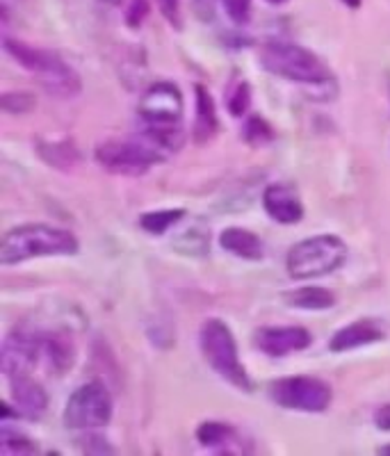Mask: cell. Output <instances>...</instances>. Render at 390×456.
I'll use <instances>...</instances> for the list:
<instances>
[{
    "label": "cell",
    "instance_id": "19",
    "mask_svg": "<svg viewBox=\"0 0 390 456\" xmlns=\"http://www.w3.org/2000/svg\"><path fill=\"white\" fill-rule=\"evenodd\" d=\"M286 299L290 301L295 308H302V311H327L336 304V295L327 288H318V285H308V288H299V290H292L290 295H286Z\"/></svg>",
    "mask_w": 390,
    "mask_h": 456
},
{
    "label": "cell",
    "instance_id": "28",
    "mask_svg": "<svg viewBox=\"0 0 390 456\" xmlns=\"http://www.w3.org/2000/svg\"><path fill=\"white\" fill-rule=\"evenodd\" d=\"M146 14H149V5H146V0H130L128 19H126V23L133 28H137L142 21H144Z\"/></svg>",
    "mask_w": 390,
    "mask_h": 456
},
{
    "label": "cell",
    "instance_id": "1",
    "mask_svg": "<svg viewBox=\"0 0 390 456\" xmlns=\"http://www.w3.org/2000/svg\"><path fill=\"white\" fill-rule=\"evenodd\" d=\"M260 64L272 76H279L283 80L302 85L308 92H324L327 99L336 96V78L331 69L320 60L313 51L297 44L272 42L260 53Z\"/></svg>",
    "mask_w": 390,
    "mask_h": 456
},
{
    "label": "cell",
    "instance_id": "23",
    "mask_svg": "<svg viewBox=\"0 0 390 456\" xmlns=\"http://www.w3.org/2000/svg\"><path fill=\"white\" fill-rule=\"evenodd\" d=\"M0 452L3 454H35L37 445L26 434L3 425V429H0Z\"/></svg>",
    "mask_w": 390,
    "mask_h": 456
},
{
    "label": "cell",
    "instance_id": "9",
    "mask_svg": "<svg viewBox=\"0 0 390 456\" xmlns=\"http://www.w3.org/2000/svg\"><path fill=\"white\" fill-rule=\"evenodd\" d=\"M140 119L146 128H183V94L169 80L153 83L142 94Z\"/></svg>",
    "mask_w": 390,
    "mask_h": 456
},
{
    "label": "cell",
    "instance_id": "31",
    "mask_svg": "<svg viewBox=\"0 0 390 456\" xmlns=\"http://www.w3.org/2000/svg\"><path fill=\"white\" fill-rule=\"evenodd\" d=\"M340 3H343V5H347V7H352V10H359L363 0H340Z\"/></svg>",
    "mask_w": 390,
    "mask_h": 456
},
{
    "label": "cell",
    "instance_id": "5",
    "mask_svg": "<svg viewBox=\"0 0 390 456\" xmlns=\"http://www.w3.org/2000/svg\"><path fill=\"white\" fill-rule=\"evenodd\" d=\"M199 347L213 372H217L235 388L251 390V379L240 358L238 342L224 320L210 317L203 322L201 331H199Z\"/></svg>",
    "mask_w": 390,
    "mask_h": 456
},
{
    "label": "cell",
    "instance_id": "10",
    "mask_svg": "<svg viewBox=\"0 0 390 456\" xmlns=\"http://www.w3.org/2000/svg\"><path fill=\"white\" fill-rule=\"evenodd\" d=\"M37 365H42V338L39 331L14 329L3 340L0 347V368L7 379L16 374H30Z\"/></svg>",
    "mask_w": 390,
    "mask_h": 456
},
{
    "label": "cell",
    "instance_id": "18",
    "mask_svg": "<svg viewBox=\"0 0 390 456\" xmlns=\"http://www.w3.org/2000/svg\"><path fill=\"white\" fill-rule=\"evenodd\" d=\"M197 441L208 450H219L229 454L231 445L238 443V431L226 422H203L197 429Z\"/></svg>",
    "mask_w": 390,
    "mask_h": 456
},
{
    "label": "cell",
    "instance_id": "17",
    "mask_svg": "<svg viewBox=\"0 0 390 456\" xmlns=\"http://www.w3.org/2000/svg\"><path fill=\"white\" fill-rule=\"evenodd\" d=\"M37 153L48 167L62 171L73 169L80 162L78 146L69 137H64V140H39L37 142Z\"/></svg>",
    "mask_w": 390,
    "mask_h": 456
},
{
    "label": "cell",
    "instance_id": "27",
    "mask_svg": "<svg viewBox=\"0 0 390 456\" xmlns=\"http://www.w3.org/2000/svg\"><path fill=\"white\" fill-rule=\"evenodd\" d=\"M160 7V14L165 16V21L172 28L181 30L183 19H181V0H156Z\"/></svg>",
    "mask_w": 390,
    "mask_h": 456
},
{
    "label": "cell",
    "instance_id": "7",
    "mask_svg": "<svg viewBox=\"0 0 390 456\" xmlns=\"http://www.w3.org/2000/svg\"><path fill=\"white\" fill-rule=\"evenodd\" d=\"M115 413L112 393L103 381H87L73 390L64 406V425L76 431H94L110 425Z\"/></svg>",
    "mask_w": 390,
    "mask_h": 456
},
{
    "label": "cell",
    "instance_id": "25",
    "mask_svg": "<svg viewBox=\"0 0 390 456\" xmlns=\"http://www.w3.org/2000/svg\"><path fill=\"white\" fill-rule=\"evenodd\" d=\"M251 105V87L247 80H240L238 85H233L226 96V108H229L231 117H242V114L249 110Z\"/></svg>",
    "mask_w": 390,
    "mask_h": 456
},
{
    "label": "cell",
    "instance_id": "22",
    "mask_svg": "<svg viewBox=\"0 0 390 456\" xmlns=\"http://www.w3.org/2000/svg\"><path fill=\"white\" fill-rule=\"evenodd\" d=\"M242 140L251 146H265L274 140V128L263 117H249L242 126Z\"/></svg>",
    "mask_w": 390,
    "mask_h": 456
},
{
    "label": "cell",
    "instance_id": "34",
    "mask_svg": "<svg viewBox=\"0 0 390 456\" xmlns=\"http://www.w3.org/2000/svg\"><path fill=\"white\" fill-rule=\"evenodd\" d=\"M379 452H381V454H388L390 456V445H384Z\"/></svg>",
    "mask_w": 390,
    "mask_h": 456
},
{
    "label": "cell",
    "instance_id": "3",
    "mask_svg": "<svg viewBox=\"0 0 390 456\" xmlns=\"http://www.w3.org/2000/svg\"><path fill=\"white\" fill-rule=\"evenodd\" d=\"M169 156L172 151L149 130H140L135 135L112 137L96 146V162L117 176H144L146 171H151Z\"/></svg>",
    "mask_w": 390,
    "mask_h": 456
},
{
    "label": "cell",
    "instance_id": "4",
    "mask_svg": "<svg viewBox=\"0 0 390 456\" xmlns=\"http://www.w3.org/2000/svg\"><path fill=\"white\" fill-rule=\"evenodd\" d=\"M3 46H5L7 55L14 62L21 64L28 73H32L37 83L42 85L51 96L73 99L83 89V83H80V76L76 73V69L69 67L58 53L44 51V48L30 46L26 42H19V39H10V37L3 39Z\"/></svg>",
    "mask_w": 390,
    "mask_h": 456
},
{
    "label": "cell",
    "instance_id": "6",
    "mask_svg": "<svg viewBox=\"0 0 390 456\" xmlns=\"http://www.w3.org/2000/svg\"><path fill=\"white\" fill-rule=\"evenodd\" d=\"M347 244L333 233H320L315 238L302 240L288 251V274L297 281L318 279L333 274L347 260Z\"/></svg>",
    "mask_w": 390,
    "mask_h": 456
},
{
    "label": "cell",
    "instance_id": "2",
    "mask_svg": "<svg viewBox=\"0 0 390 456\" xmlns=\"http://www.w3.org/2000/svg\"><path fill=\"white\" fill-rule=\"evenodd\" d=\"M80 251L78 238L67 228L51 224H21L10 228L0 240V265H21L51 256H76Z\"/></svg>",
    "mask_w": 390,
    "mask_h": 456
},
{
    "label": "cell",
    "instance_id": "24",
    "mask_svg": "<svg viewBox=\"0 0 390 456\" xmlns=\"http://www.w3.org/2000/svg\"><path fill=\"white\" fill-rule=\"evenodd\" d=\"M37 105V99L30 92H5L0 96V108L7 114H26L32 112Z\"/></svg>",
    "mask_w": 390,
    "mask_h": 456
},
{
    "label": "cell",
    "instance_id": "11",
    "mask_svg": "<svg viewBox=\"0 0 390 456\" xmlns=\"http://www.w3.org/2000/svg\"><path fill=\"white\" fill-rule=\"evenodd\" d=\"M254 342L267 356L281 358L304 352L313 342V336L304 327H263L256 331Z\"/></svg>",
    "mask_w": 390,
    "mask_h": 456
},
{
    "label": "cell",
    "instance_id": "32",
    "mask_svg": "<svg viewBox=\"0 0 390 456\" xmlns=\"http://www.w3.org/2000/svg\"><path fill=\"white\" fill-rule=\"evenodd\" d=\"M101 3H105V5H110V7L124 5V0H101Z\"/></svg>",
    "mask_w": 390,
    "mask_h": 456
},
{
    "label": "cell",
    "instance_id": "30",
    "mask_svg": "<svg viewBox=\"0 0 390 456\" xmlns=\"http://www.w3.org/2000/svg\"><path fill=\"white\" fill-rule=\"evenodd\" d=\"M375 425L379 427L381 431H390V404L381 406L375 413Z\"/></svg>",
    "mask_w": 390,
    "mask_h": 456
},
{
    "label": "cell",
    "instance_id": "21",
    "mask_svg": "<svg viewBox=\"0 0 390 456\" xmlns=\"http://www.w3.org/2000/svg\"><path fill=\"white\" fill-rule=\"evenodd\" d=\"M174 244L183 254L206 256L208 254V228H206V224H194L185 233H181V238Z\"/></svg>",
    "mask_w": 390,
    "mask_h": 456
},
{
    "label": "cell",
    "instance_id": "14",
    "mask_svg": "<svg viewBox=\"0 0 390 456\" xmlns=\"http://www.w3.org/2000/svg\"><path fill=\"white\" fill-rule=\"evenodd\" d=\"M10 390L16 415L28 420H42V415L48 409V393L42 384H37L30 374H16V377H10Z\"/></svg>",
    "mask_w": 390,
    "mask_h": 456
},
{
    "label": "cell",
    "instance_id": "33",
    "mask_svg": "<svg viewBox=\"0 0 390 456\" xmlns=\"http://www.w3.org/2000/svg\"><path fill=\"white\" fill-rule=\"evenodd\" d=\"M267 3H270V5H286L288 0H267Z\"/></svg>",
    "mask_w": 390,
    "mask_h": 456
},
{
    "label": "cell",
    "instance_id": "26",
    "mask_svg": "<svg viewBox=\"0 0 390 456\" xmlns=\"http://www.w3.org/2000/svg\"><path fill=\"white\" fill-rule=\"evenodd\" d=\"M222 7L229 14V19L238 26L249 21L251 16V0H222Z\"/></svg>",
    "mask_w": 390,
    "mask_h": 456
},
{
    "label": "cell",
    "instance_id": "13",
    "mask_svg": "<svg viewBox=\"0 0 390 456\" xmlns=\"http://www.w3.org/2000/svg\"><path fill=\"white\" fill-rule=\"evenodd\" d=\"M384 324L379 320H372V317H363V320L349 322V324H345V327H340L338 331L333 333L331 340H329V349L333 354L352 352V349L375 345V342L384 340Z\"/></svg>",
    "mask_w": 390,
    "mask_h": 456
},
{
    "label": "cell",
    "instance_id": "20",
    "mask_svg": "<svg viewBox=\"0 0 390 456\" xmlns=\"http://www.w3.org/2000/svg\"><path fill=\"white\" fill-rule=\"evenodd\" d=\"M185 219V210L183 208H167V210H153V213H144L140 217V226L146 233L162 235L167 231H172L176 224Z\"/></svg>",
    "mask_w": 390,
    "mask_h": 456
},
{
    "label": "cell",
    "instance_id": "15",
    "mask_svg": "<svg viewBox=\"0 0 390 456\" xmlns=\"http://www.w3.org/2000/svg\"><path fill=\"white\" fill-rule=\"evenodd\" d=\"M219 133L217 105H215L213 94L203 85H194V126L192 140L197 144H208Z\"/></svg>",
    "mask_w": 390,
    "mask_h": 456
},
{
    "label": "cell",
    "instance_id": "29",
    "mask_svg": "<svg viewBox=\"0 0 390 456\" xmlns=\"http://www.w3.org/2000/svg\"><path fill=\"white\" fill-rule=\"evenodd\" d=\"M83 450L92 452V454H110V452H115V447L103 441L101 436H87V443H83Z\"/></svg>",
    "mask_w": 390,
    "mask_h": 456
},
{
    "label": "cell",
    "instance_id": "8",
    "mask_svg": "<svg viewBox=\"0 0 390 456\" xmlns=\"http://www.w3.org/2000/svg\"><path fill=\"white\" fill-rule=\"evenodd\" d=\"M267 395L274 404L290 411H302V413H322L333 402L331 386L308 374L274 379L267 386Z\"/></svg>",
    "mask_w": 390,
    "mask_h": 456
},
{
    "label": "cell",
    "instance_id": "12",
    "mask_svg": "<svg viewBox=\"0 0 390 456\" xmlns=\"http://www.w3.org/2000/svg\"><path fill=\"white\" fill-rule=\"evenodd\" d=\"M263 208L276 224L292 226L304 219V203L299 192L288 183H272L263 192Z\"/></svg>",
    "mask_w": 390,
    "mask_h": 456
},
{
    "label": "cell",
    "instance_id": "16",
    "mask_svg": "<svg viewBox=\"0 0 390 456\" xmlns=\"http://www.w3.org/2000/svg\"><path fill=\"white\" fill-rule=\"evenodd\" d=\"M219 247L229 254L238 256L245 260H260L263 258V240L242 226H229L219 233Z\"/></svg>",
    "mask_w": 390,
    "mask_h": 456
}]
</instances>
